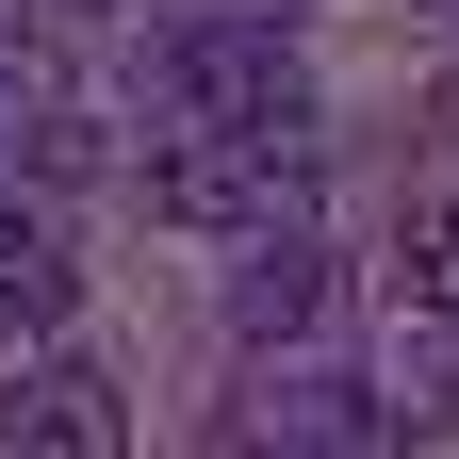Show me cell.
<instances>
[{"label":"cell","instance_id":"obj_2","mask_svg":"<svg viewBox=\"0 0 459 459\" xmlns=\"http://www.w3.org/2000/svg\"><path fill=\"white\" fill-rule=\"evenodd\" d=\"M213 459H394V394H361V377H263L247 411L213 427Z\"/></svg>","mask_w":459,"mask_h":459},{"label":"cell","instance_id":"obj_5","mask_svg":"<svg viewBox=\"0 0 459 459\" xmlns=\"http://www.w3.org/2000/svg\"><path fill=\"white\" fill-rule=\"evenodd\" d=\"M312 312H328V247L312 230H263V247L230 263V344H247V361L263 344H312Z\"/></svg>","mask_w":459,"mask_h":459},{"label":"cell","instance_id":"obj_1","mask_svg":"<svg viewBox=\"0 0 459 459\" xmlns=\"http://www.w3.org/2000/svg\"><path fill=\"white\" fill-rule=\"evenodd\" d=\"M296 164H312V148H263V132H148V148H132V197H148L164 230L263 247V230H296Z\"/></svg>","mask_w":459,"mask_h":459},{"label":"cell","instance_id":"obj_3","mask_svg":"<svg viewBox=\"0 0 459 459\" xmlns=\"http://www.w3.org/2000/svg\"><path fill=\"white\" fill-rule=\"evenodd\" d=\"M0 459H132V394L99 361H17L0 394Z\"/></svg>","mask_w":459,"mask_h":459},{"label":"cell","instance_id":"obj_4","mask_svg":"<svg viewBox=\"0 0 459 459\" xmlns=\"http://www.w3.org/2000/svg\"><path fill=\"white\" fill-rule=\"evenodd\" d=\"M66 296H82V263H66V213H49L33 181H0V344L66 328Z\"/></svg>","mask_w":459,"mask_h":459}]
</instances>
